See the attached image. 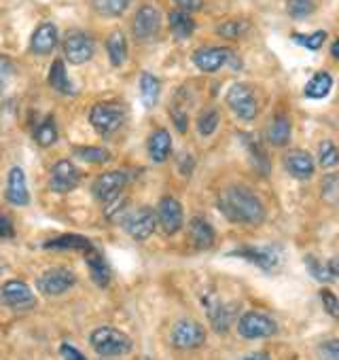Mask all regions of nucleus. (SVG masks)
<instances>
[{"label": "nucleus", "instance_id": "f257e3e1", "mask_svg": "<svg viewBox=\"0 0 339 360\" xmlns=\"http://www.w3.org/2000/svg\"><path fill=\"white\" fill-rule=\"evenodd\" d=\"M219 210L238 225H261L265 221V206L246 187H229L219 195Z\"/></svg>", "mask_w": 339, "mask_h": 360}, {"label": "nucleus", "instance_id": "f03ea898", "mask_svg": "<svg viewBox=\"0 0 339 360\" xmlns=\"http://www.w3.org/2000/svg\"><path fill=\"white\" fill-rule=\"evenodd\" d=\"M89 343L96 349V354H100L104 358L125 356L134 349V341L125 333H121L119 328H113V326L96 328L89 337Z\"/></svg>", "mask_w": 339, "mask_h": 360}, {"label": "nucleus", "instance_id": "7ed1b4c3", "mask_svg": "<svg viewBox=\"0 0 339 360\" xmlns=\"http://www.w3.org/2000/svg\"><path fill=\"white\" fill-rule=\"evenodd\" d=\"M0 301H3L5 307L15 309V311H26L37 305V297H34L32 288L22 280L5 282L3 288H0Z\"/></svg>", "mask_w": 339, "mask_h": 360}, {"label": "nucleus", "instance_id": "20e7f679", "mask_svg": "<svg viewBox=\"0 0 339 360\" xmlns=\"http://www.w3.org/2000/svg\"><path fill=\"white\" fill-rule=\"evenodd\" d=\"M123 121H125V110L117 104H96L89 110V123L102 136L117 131L123 125Z\"/></svg>", "mask_w": 339, "mask_h": 360}, {"label": "nucleus", "instance_id": "39448f33", "mask_svg": "<svg viewBox=\"0 0 339 360\" xmlns=\"http://www.w3.org/2000/svg\"><path fill=\"white\" fill-rule=\"evenodd\" d=\"M238 333L244 339H265L278 333V324L274 318L261 311H246L238 320Z\"/></svg>", "mask_w": 339, "mask_h": 360}, {"label": "nucleus", "instance_id": "423d86ee", "mask_svg": "<svg viewBox=\"0 0 339 360\" xmlns=\"http://www.w3.org/2000/svg\"><path fill=\"white\" fill-rule=\"evenodd\" d=\"M77 284V276L66 269V267H53V269H47L45 274H41V278L37 280V288L41 295H47V297H58V295H64L66 290H70L72 286Z\"/></svg>", "mask_w": 339, "mask_h": 360}, {"label": "nucleus", "instance_id": "0eeeda50", "mask_svg": "<svg viewBox=\"0 0 339 360\" xmlns=\"http://www.w3.org/2000/svg\"><path fill=\"white\" fill-rule=\"evenodd\" d=\"M227 104L229 108L242 119V121H252L259 112V104L257 98L252 94V89L244 83H236L229 87L227 91Z\"/></svg>", "mask_w": 339, "mask_h": 360}, {"label": "nucleus", "instance_id": "6e6552de", "mask_svg": "<svg viewBox=\"0 0 339 360\" xmlns=\"http://www.w3.org/2000/svg\"><path fill=\"white\" fill-rule=\"evenodd\" d=\"M229 255L246 259V261L255 263L257 267H261L263 271H276L282 265V250L278 246H248V248L234 250Z\"/></svg>", "mask_w": 339, "mask_h": 360}, {"label": "nucleus", "instance_id": "1a4fd4ad", "mask_svg": "<svg viewBox=\"0 0 339 360\" xmlns=\"http://www.w3.org/2000/svg\"><path fill=\"white\" fill-rule=\"evenodd\" d=\"M172 345L179 347V349H196L200 345H204L206 341V330L200 322L196 320H179L172 328Z\"/></svg>", "mask_w": 339, "mask_h": 360}, {"label": "nucleus", "instance_id": "9d476101", "mask_svg": "<svg viewBox=\"0 0 339 360\" xmlns=\"http://www.w3.org/2000/svg\"><path fill=\"white\" fill-rule=\"evenodd\" d=\"M96 45L91 41L89 34L81 32V30H72L66 34L64 39V56L70 64H85L94 58Z\"/></svg>", "mask_w": 339, "mask_h": 360}, {"label": "nucleus", "instance_id": "9b49d317", "mask_svg": "<svg viewBox=\"0 0 339 360\" xmlns=\"http://www.w3.org/2000/svg\"><path fill=\"white\" fill-rule=\"evenodd\" d=\"M123 225H125V231L134 240L144 242V240H148L153 236V231L157 227V217H155V212L151 208H138V210L125 214Z\"/></svg>", "mask_w": 339, "mask_h": 360}, {"label": "nucleus", "instance_id": "f8f14e48", "mask_svg": "<svg viewBox=\"0 0 339 360\" xmlns=\"http://www.w3.org/2000/svg\"><path fill=\"white\" fill-rule=\"evenodd\" d=\"M202 303H204V307H206V314H208V320H210L212 328H215L217 333L225 335V333L229 330L231 322H234V314H236L234 307L227 305V303H223L215 292L204 295V297H202Z\"/></svg>", "mask_w": 339, "mask_h": 360}, {"label": "nucleus", "instance_id": "ddd939ff", "mask_svg": "<svg viewBox=\"0 0 339 360\" xmlns=\"http://www.w3.org/2000/svg\"><path fill=\"white\" fill-rule=\"evenodd\" d=\"M157 225L163 229V233L174 236L183 227V206L174 198H163L157 206Z\"/></svg>", "mask_w": 339, "mask_h": 360}, {"label": "nucleus", "instance_id": "4468645a", "mask_svg": "<svg viewBox=\"0 0 339 360\" xmlns=\"http://www.w3.org/2000/svg\"><path fill=\"white\" fill-rule=\"evenodd\" d=\"M125 185H127V176L123 172H104L96 178L91 191H94L96 200L108 204L119 198V193L123 191Z\"/></svg>", "mask_w": 339, "mask_h": 360}, {"label": "nucleus", "instance_id": "2eb2a0df", "mask_svg": "<svg viewBox=\"0 0 339 360\" xmlns=\"http://www.w3.org/2000/svg\"><path fill=\"white\" fill-rule=\"evenodd\" d=\"M79 180H81V174L79 169L75 167L72 161L68 159H62L58 161L53 167H51V180H49V187L53 193H70L72 189L79 187Z\"/></svg>", "mask_w": 339, "mask_h": 360}, {"label": "nucleus", "instance_id": "dca6fc26", "mask_svg": "<svg viewBox=\"0 0 339 360\" xmlns=\"http://www.w3.org/2000/svg\"><path fill=\"white\" fill-rule=\"evenodd\" d=\"M159 26H161V15L153 5H144L138 9L136 18H134V37L140 43H148L159 34Z\"/></svg>", "mask_w": 339, "mask_h": 360}, {"label": "nucleus", "instance_id": "f3484780", "mask_svg": "<svg viewBox=\"0 0 339 360\" xmlns=\"http://www.w3.org/2000/svg\"><path fill=\"white\" fill-rule=\"evenodd\" d=\"M236 60L234 51L227 47H204L193 53V64L204 72H217L225 64H231Z\"/></svg>", "mask_w": 339, "mask_h": 360}, {"label": "nucleus", "instance_id": "a211bd4d", "mask_svg": "<svg viewBox=\"0 0 339 360\" xmlns=\"http://www.w3.org/2000/svg\"><path fill=\"white\" fill-rule=\"evenodd\" d=\"M284 167H286V172H288L293 178H297V180H307V178L314 176V167H316V165H314V159H312L309 153L295 148V150H288V153L284 155Z\"/></svg>", "mask_w": 339, "mask_h": 360}, {"label": "nucleus", "instance_id": "6ab92c4d", "mask_svg": "<svg viewBox=\"0 0 339 360\" xmlns=\"http://www.w3.org/2000/svg\"><path fill=\"white\" fill-rule=\"evenodd\" d=\"M7 200L13 206H28L30 204L26 174H24L22 167H11V172H9V178H7Z\"/></svg>", "mask_w": 339, "mask_h": 360}, {"label": "nucleus", "instance_id": "aec40b11", "mask_svg": "<svg viewBox=\"0 0 339 360\" xmlns=\"http://www.w3.org/2000/svg\"><path fill=\"white\" fill-rule=\"evenodd\" d=\"M58 45V28L53 24H41L34 34H32V41H30V49L32 53L37 56H49Z\"/></svg>", "mask_w": 339, "mask_h": 360}, {"label": "nucleus", "instance_id": "412c9836", "mask_svg": "<svg viewBox=\"0 0 339 360\" xmlns=\"http://www.w3.org/2000/svg\"><path fill=\"white\" fill-rule=\"evenodd\" d=\"M87 255V267H89V274H91V280L100 286V288H106L110 284V278H113V271L106 263V259L96 250L91 248Z\"/></svg>", "mask_w": 339, "mask_h": 360}, {"label": "nucleus", "instance_id": "4be33fe9", "mask_svg": "<svg viewBox=\"0 0 339 360\" xmlns=\"http://www.w3.org/2000/svg\"><path fill=\"white\" fill-rule=\"evenodd\" d=\"M172 153V138L167 129H155L148 138V155L155 163H163Z\"/></svg>", "mask_w": 339, "mask_h": 360}, {"label": "nucleus", "instance_id": "5701e85b", "mask_svg": "<svg viewBox=\"0 0 339 360\" xmlns=\"http://www.w3.org/2000/svg\"><path fill=\"white\" fill-rule=\"evenodd\" d=\"M189 240L198 250H208L215 244V229L204 219H193L189 223Z\"/></svg>", "mask_w": 339, "mask_h": 360}, {"label": "nucleus", "instance_id": "b1692460", "mask_svg": "<svg viewBox=\"0 0 339 360\" xmlns=\"http://www.w3.org/2000/svg\"><path fill=\"white\" fill-rule=\"evenodd\" d=\"M43 248H47V250H79V252H89L94 248V244L87 238H83V236L66 233V236H60V238H53V240L45 242Z\"/></svg>", "mask_w": 339, "mask_h": 360}, {"label": "nucleus", "instance_id": "393cba45", "mask_svg": "<svg viewBox=\"0 0 339 360\" xmlns=\"http://www.w3.org/2000/svg\"><path fill=\"white\" fill-rule=\"evenodd\" d=\"M106 51H108V60L115 68L123 66L125 60H127V41L123 37V32L115 30L108 34L106 39Z\"/></svg>", "mask_w": 339, "mask_h": 360}, {"label": "nucleus", "instance_id": "a878e982", "mask_svg": "<svg viewBox=\"0 0 339 360\" xmlns=\"http://www.w3.org/2000/svg\"><path fill=\"white\" fill-rule=\"evenodd\" d=\"M170 30H172V34H174L179 41H185V39H189V37L193 34L196 22H193V18H191L187 11L177 9V11L170 13Z\"/></svg>", "mask_w": 339, "mask_h": 360}, {"label": "nucleus", "instance_id": "bb28decb", "mask_svg": "<svg viewBox=\"0 0 339 360\" xmlns=\"http://www.w3.org/2000/svg\"><path fill=\"white\" fill-rule=\"evenodd\" d=\"M267 140L274 144V146H284L288 144L290 140V119L286 115H276L269 123V129H267Z\"/></svg>", "mask_w": 339, "mask_h": 360}, {"label": "nucleus", "instance_id": "cd10ccee", "mask_svg": "<svg viewBox=\"0 0 339 360\" xmlns=\"http://www.w3.org/2000/svg\"><path fill=\"white\" fill-rule=\"evenodd\" d=\"M49 85L60 91V94H66V96H72L75 94V87L68 79V72H66V66L62 60H56L51 64V70H49Z\"/></svg>", "mask_w": 339, "mask_h": 360}, {"label": "nucleus", "instance_id": "c85d7f7f", "mask_svg": "<svg viewBox=\"0 0 339 360\" xmlns=\"http://www.w3.org/2000/svg\"><path fill=\"white\" fill-rule=\"evenodd\" d=\"M331 87H333L331 75H328V72H316V75L309 79V83L305 85L303 94H305L307 98H312V100H320V98H326V96H328Z\"/></svg>", "mask_w": 339, "mask_h": 360}, {"label": "nucleus", "instance_id": "c756f323", "mask_svg": "<svg viewBox=\"0 0 339 360\" xmlns=\"http://www.w3.org/2000/svg\"><path fill=\"white\" fill-rule=\"evenodd\" d=\"M240 138L244 140V146H246V150H248V155H250V159H252L255 167H259L263 174H267V169H269V161H267V153L263 150V146H261L259 138H257V136H250V134H242Z\"/></svg>", "mask_w": 339, "mask_h": 360}, {"label": "nucleus", "instance_id": "7c9ffc66", "mask_svg": "<svg viewBox=\"0 0 339 360\" xmlns=\"http://www.w3.org/2000/svg\"><path fill=\"white\" fill-rule=\"evenodd\" d=\"M159 91H161V83L157 77L144 72L140 77V98H142V104L146 108H153L159 100Z\"/></svg>", "mask_w": 339, "mask_h": 360}, {"label": "nucleus", "instance_id": "2f4dec72", "mask_svg": "<svg viewBox=\"0 0 339 360\" xmlns=\"http://www.w3.org/2000/svg\"><path fill=\"white\" fill-rule=\"evenodd\" d=\"M91 5L104 18H119L127 11L132 0H91Z\"/></svg>", "mask_w": 339, "mask_h": 360}, {"label": "nucleus", "instance_id": "473e14b6", "mask_svg": "<svg viewBox=\"0 0 339 360\" xmlns=\"http://www.w3.org/2000/svg\"><path fill=\"white\" fill-rule=\"evenodd\" d=\"M75 157H79L85 163H108L113 159L110 150L102 148V146H77L72 148Z\"/></svg>", "mask_w": 339, "mask_h": 360}, {"label": "nucleus", "instance_id": "72a5a7b5", "mask_svg": "<svg viewBox=\"0 0 339 360\" xmlns=\"http://www.w3.org/2000/svg\"><path fill=\"white\" fill-rule=\"evenodd\" d=\"M320 193H322L324 202H328L333 206H339V174H328V176L322 178Z\"/></svg>", "mask_w": 339, "mask_h": 360}, {"label": "nucleus", "instance_id": "f704fd0d", "mask_svg": "<svg viewBox=\"0 0 339 360\" xmlns=\"http://www.w3.org/2000/svg\"><path fill=\"white\" fill-rule=\"evenodd\" d=\"M34 140L41 146H51L53 142H58V127L53 119H45L43 123H39V127L34 129Z\"/></svg>", "mask_w": 339, "mask_h": 360}, {"label": "nucleus", "instance_id": "c9c22d12", "mask_svg": "<svg viewBox=\"0 0 339 360\" xmlns=\"http://www.w3.org/2000/svg\"><path fill=\"white\" fill-rule=\"evenodd\" d=\"M219 123H221L219 112H217L215 108H208V110H204V112L200 115V119H198V129H200L202 136H212V134L217 131Z\"/></svg>", "mask_w": 339, "mask_h": 360}, {"label": "nucleus", "instance_id": "e433bc0d", "mask_svg": "<svg viewBox=\"0 0 339 360\" xmlns=\"http://www.w3.org/2000/svg\"><path fill=\"white\" fill-rule=\"evenodd\" d=\"M318 163L322 167H333V165L339 163V150H337V146L331 140H324L318 146Z\"/></svg>", "mask_w": 339, "mask_h": 360}, {"label": "nucleus", "instance_id": "4c0bfd02", "mask_svg": "<svg viewBox=\"0 0 339 360\" xmlns=\"http://www.w3.org/2000/svg\"><path fill=\"white\" fill-rule=\"evenodd\" d=\"M314 9H316L314 0H288V3H286V11L295 20H303V18L312 15Z\"/></svg>", "mask_w": 339, "mask_h": 360}, {"label": "nucleus", "instance_id": "58836bf2", "mask_svg": "<svg viewBox=\"0 0 339 360\" xmlns=\"http://www.w3.org/2000/svg\"><path fill=\"white\" fill-rule=\"evenodd\" d=\"M324 39H326V32L324 30H318L314 34H293V41L295 43H299L305 49H312V51L320 49L322 43H324Z\"/></svg>", "mask_w": 339, "mask_h": 360}, {"label": "nucleus", "instance_id": "ea45409f", "mask_svg": "<svg viewBox=\"0 0 339 360\" xmlns=\"http://www.w3.org/2000/svg\"><path fill=\"white\" fill-rule=\"evenodd\" d=\"M15 75V66L7 56H0V96L7 91V87L11 85Z\"/></svg>", "mask_w": 339, "mask_h": 360}, {"label": "nucleus", "instance_id": "a19ab883", "mask_svg": "<svg viewBox=\"0 0 339 360\" xmlns=\"http://www.w3.org/2000/svg\"><path fill=\"white\" fill-rule=\"evenodd\" d=\"M248 24L246 22H225L217 28V32L223 37V39H238L246 32Z\"/></svg>", "mask_w": 339, "mask_h": 360}, {"label": "nucleus", "instance_id": "79ce46f5", "mask_svg": "<svg viewBox=\"0 0 339 360\" xmlns=\"http://www.w3.org/2000/svg\"><path fill=\"white\" fill-rule=\"evenodd\" d=\"M318 360H339V339H328L316 349Z\"/></svg>", "mask_w": 339, "mask_h": 360}, {"label": "nucleus", "instance_id": "37998d69", "mask_svg": "<svg viewBox=\"0 0 339 360\" xmlns=\"http://www.w3.org/2000/svg\"><path fill=\"white\" fill-rule=\"evenodd\" d=\"M320 301H322V307L326 309V314L333 316L335 320H339V299L328 288L320 290Z\"/></svg>", "mask_w": 339, "mask_h": 360}, {"label": "nucleus", "instance_id": "c03bdc74", "mask_svg": "<svg viewBox=\"0 0 339 360\" xmlns=\"http://www.w3.org/2000/svg\"><path fill=\"white\" fill-rule=\"evenodd\" d=\"M305 265L309 267V274H312L318 282H328V280H331L326 265H322L318 259H314V257H305Z\"/></svg>", "mask_w": 339, "mask_h": 360}, {"label": "nucleus", "instance_id": "a18cd8bd", "mask_svg": "<svg viewBox=\"0 0 339 360\" xmlns=\"http://www.w3.org/2000/svg\"><path fill=\"white\" fill-rule=\"evenodd\" d=\"M170 115H172V119H174V125H177V129L179 131H187V125H189V117H187V112L183 110V108H172L170 110Z\"/></svg>", "mask_w": 339, "mask_h": 360}, {"label": "nucleus", "instance_id": "49530a36", "mask_svg": "<svg viewBox=\"0 0 339 360\" xmlns=\"http://www.w3.org/2000/svg\"><path fill=\"white\" fill-rule=\"evenodd\" d=\"M60 356L64 358V360H87L77 347H72L70 343H62L60 345Z\"/></svg>", "mask_w": 339, "mask_h": 360}, {"label": "nucleus", "instance_id": "de8ad7c7", "mask_svg": "<svg viewBox=\"0 0 339 360\" xmlns=\"http://www.w3.org/2000/svg\"><path fill=\"white\" fill-rule=\"evenodd\" d=\"M15 236V229H13V221L9 217H5L0 212V238H13Z\"/></svg>", "mask_w": 339, "mask_h": 360}, {"label": "nucleus", "instance_id": "09e8293b", "mask_svg": "<svg viewBox=\"0 0 339 360\" xmlns=\"http://www.w3.org/2000/svg\"><path fill=\"white\" fill-rule=\"evenodd\" d=\"M177 7L191 13V11H200L202 9V0H174Z\"/></svg>", "mask_w": 339, "mask_h": 360}, {"label": "nucleus", "instance_id": "8fccbe9b", "mask_svg": "<svg viewBox=\"0 0 339 360\" xmlns=\"http://www.w3.org/2000/svg\"><path fill=\"white\" fill-rule=\"evenodd\" d=\"M326 269H328L331 280H333V278H335V280H339V257H333V259L326 263Z\"/></svg>", "mask_w": 339, "mask_h": 360}, {"label": "nucleus", "instance_id": "3c124183", "mask_svg": "<svg viewBox=\"0 0 339 360\" xmlns=\"http://www.w3.org/2000/svg\"><path fill=\"white\" fill-rule=\"evenodd\" d=\"M240 360H271L267 352H250L246 356H242Z\"/></svg>", "mask_w": 339, "mask_h": 360}, {"label": "nucleus", "instance_id": "603ef678", "mask_svg": "<svg viewBox=\"0 0 339 360\" xmlns=\"http://www.w3.org/2000/svg\"><path fill=\"white\" fill-rule=\"evenodd\" d=\"M331 56H333L335 60H339V39L331 45Z\"/></svg>", "mask_w": 339, "mask_h": 360}, {"label": "nucleus", "instance_id": "864d4df0", "mask_svg": "<svg viewBox=\"0 0 339 360\" xmlns=\"http://www.w3.org/2000/svg\"><path fill=\"white\" fill-rule=\"evenodd\" d=\"M5 271V261H3V257H0V274Z\"/></svg>", "mask_w": 339, "mask_h": 360}]
</instances>
